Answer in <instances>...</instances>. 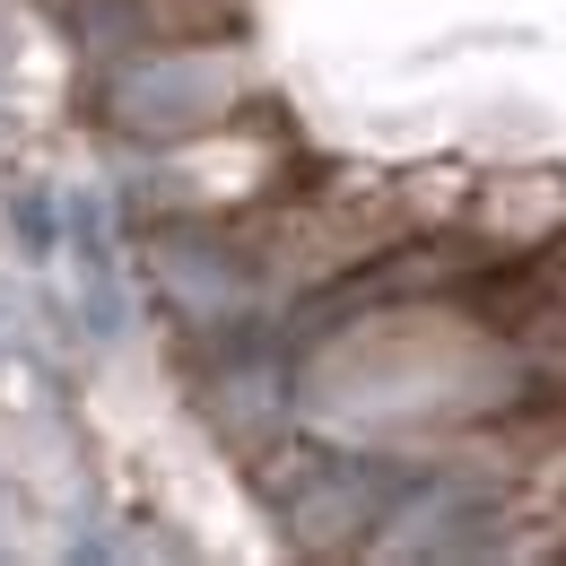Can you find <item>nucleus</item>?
<instances>
[{
	"label": "nucleus",
	"instance_id": "obj_1",
	"mask_svg": "<svg viewBox=\"0 0 566 566\" xmlns=\"http://www.w3.org/2000/svg\"><path fill=\"white\" fill-rule=\"evenodd\" d=\"M471 227L496 253H532L566 227V175H489L480 201H471Z\"/></svg>",
	"mask_w": 566,
	"mask_h": 566
}]
</instances>
